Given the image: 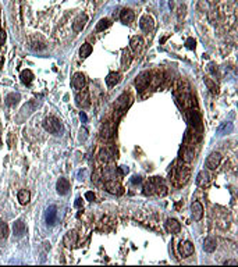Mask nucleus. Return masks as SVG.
Returning a JSON list of instances; mask_svg holds the SVG:
<instances>
[{"mask_svg": "<svg viewBox=\"0 0 238 267\" xmlns=\"http://www.w3.org/2000/svg\"><path fill=\"white\" fill-rule=\"evenodd\" d=\"M144 194L145 195H153L157 194L159 196H164L167 194V188L163 185V180L159 177H153L145 184L144 186Z\"/></svg>", "mask_w": 238, "mask_h": 267, "instance_id": "f257e3e1", "label": "nucleus"}, {"mask_svg": "<svg viewBox=\"0 0 238 267\" xmlns=\"http://www.w3.org/2000/svg\"><path fill=\"white\" fill-rule=\"evenodd\" d=\"M43 128L46 129L47 132H50V134H59L61 131V123L57 120L56 117H47V118H45V121H43Z\"/></svg>", "mask_w": 238, "mask_h": 267, "instance_id": "f03ea898", "label": "nucleus"}, {"mask_svg": "<svg viewBox=\"0 0 238 267\" xmlns=\"http://www.w3.org/2000/svg\"><path fill=\"white\" fill-rule=\"evenodd\" d=\"M149 82H150V74L148 71H144L141 73L135 79V88L138 89L139 92H144L145 89L149 87Z\"/></svg>", "mask_w": 238, "mask_h": 267, "instance_id": "7ed1b4c3", "label": "nucleus"}, {"mask_svg": "<svg viewBox=\"0 0 238 267\" xmlns=\"http://www.w3.org/2000/svg\"><path fill=\"white\" fill-rule=\"evenodd\" d=\"M75 103H77V106H78V107H81V109L89 107V105H91V100H89L88 91L81 89V91L75 95Z\"/></svg>", "mask_w": 238, "mask_h": 267, "instance_id": "20e7f679", "label": "nucleus"}, {"mask_svg": "<svg viewBox=\"0 0 238 267\" xmlns=\"http://www.w3.org/2000/svg\"><path fill=\"white\" fill-rule=\"evenodd\" d=\"M220 163H221V155H220L219 152H212L206 157L205 164H206V167L209 168V170H216V168L219 167Z\"/></svg>", "mask_w": 238, "mask_h": 267, "instance_id": "39448f33", "label": "nucleus"}, {"mask_svg": "<svg viewBox=\"0 0 238 267\" xmlns=\"http://www.w3.org/2000/svg\"><path fill=\"white\" fill-rule=\"evenodd\" d=\"M105 188H106V191L112 195H121L123 194V186H121L120 182H117L116 180H107L105 184Z\"/></svg>", "mask_w": 238, "mask_h": 267, "instance_id": "423d86ee", "label": "nucleus"}, {"mask_svg": "<svg viewBox=\"0 0 238 267\" xmlns=\"http://www.w3.org/2000/svg\"><path fill=\"white\" fill-rule=\"evenodd\" d=\"M139 26H141V29L144 32H152L155 28V20L152 18L149 14H146V16H144L141 18V21H139Z\"/></svg>", "mask_w": 238, "mask_h": 267, "instance_id": "0eeeda50", "label": "nucleus"}, {"mask_svg": "<svg viewBox=\"0 0 238 267\" xmlns=\"http://www.w3.org/2000/svg\"><path fill=\"white\" fill-rule=\"evenodd\" d=\"M191 213H192V218H194L195 221L202 220V217H203V206H202L201 202H198V200L192 202Z\"/></svg>", "mask_w": 238, "mask_h": 267, "instance_id": "6e6552de", "label": "nucleus"}, {"mask_svg": "<svg viewBox=\"0 0 238 267\" xmlns=\"http://www.w3.org/2000/svg\"><path fill=\"white\" fill-rule=\"evenodd\" d=\"M45 218H46L47 225H55L56 221H57V206L52 204V206L47 207L46 214H45Z\"/></svg>", "mask_w": 238, "mask_h": 267, "instance_id": "1a4fd4ad", "label": "nucleus"}, {"mask_svg": "<svg viewBox=\"0 0 238 267\" xmlns=\"http://www.w3.org/2000/svg\"><path fill=\"white\" fill-rule=\"evenodd\" d=\"M73 87L75 89H78V91H81V89H84L87 87V78H85V75L82 73H77L74 74L73 77Z\"/></svg>", "mask_w": 238, "mask_h": 267, "instance_id": "9d476101", "label": "nucleus"}, {"mask_svg": "<svg viewBox=\"0 0 238 267\" xmlns=\"http://www.w3.org/2000/svg\"><path fill=\"white\" fill-rule=\"evenodd\" d=\"M56 189L59 195H67L70 191V181L67 178H59L56 182Z\"/></svg>", "mask_w": 238, "mask_h": 267, "instance_id": "9b49d317", "label": "nucleus"}, {"mask_svg": "<svg viewBox=\"0 0 238 267\" xmlns=\"http://www.w3.org/2000/svg\"><path fill=\"white\" fill-rule=\"evenodd\" d=\"M178 251H180V255L183 257H189L192 253H194V245H192L189 241H184L180 244V246H178Z\"/></svg>", "mask_w": 238, "mask_h": 267, "instance_id": "f8f14e48", "label": "nucleus"}, {"mask_svg": "<svg viewBox=\"0 0 238 267\" xmlns=\"http://www.w3.org/2000/svg\"><path fill=\"white\" fill-rule=\"evenodd\" d=\"M130 49L132 50L135 54H138V53L142 52V49H144V40H142L141 36H132L130 40Z\"/></svg>", "mask_w": 238, "mask_h": 267, "instance_id": "ddd939ff", "label": "nucleus"}, {"mask_svg": "<svg viewBox=\"0 0 238 267\" xmlns=\"http://www.w3.org/2000/svg\"><path fill=\"white\" fill-rule=\"evenodd\" d=\"M87 22H88L87 14H79V16L75 18V21L73 22V29H74V32H81L82 29L85 28Z\"/></svg>", "mask_w": 238, "mask_h": 267, "instance_id": "4468645a", "label": "nucleus"}, {"mask_svg": "<svg viewBox=\"0 0 238 267\" xmlns=\"http://www.w3.org/2000/svg\"><path fill=\"white\" fill-rule=\"evenodd\" d=\"M77 241H78V235H77L75 231H68L63 238V244L67 248H74L77 245Z\"/></svg>", "mask_w": 238, "mask_h": 267, "instance_id": "2eb2a0df", "label": "nucleus"}, {"mask_svg": "<svg viewBox=\"0 0 238 267\" xmlns=\"http://www.w3.org/2000/svg\"><path fill=\"white\" fill-rule=\"evenodd\" d=\"M188 121H189V124L194 127V129L195 128H198V129L202 128L201 115H199V113L196 111V110H189V113H188Z\"/></svg>", "mask_w": 238, "mask_h": 267, "instance_id": "dca6fc26", "label": "nucleus"}, {"mask_svg": "<svg viewBox=\"0 0 238 267\" xmlns=\"http://www.w3.org/2000/svg\"><path fill=\"white\" fill-rule=\"evenodd\" d=\"M13 231H14V235L17 237V238H21V237L25 235L26 232V227H25V222L22 220H17L14 222L13 225Z\"/></svg>", "mask_w": 238, "mask_h": 267, "instance_id": "f3484780", "label": "nucleus"}, {"mask_svg": "<svg viewBox=\"0 0 238 267\" xmlns=\"http://www.w3.org/2000/svg\"><path fill=\"white\" fill-rule=\"evenodd\" d=\"M166 230L170 234H177L181 230V224L175 218H167V221H166Z\"/></svg>", "mask_w": 238, "mask_h": 267, "instance_id": "a211bd4d", "label": "nucleus"}, {"mask_svg": "<svg viewBox=\"0 0 238 267\" xmlns=\"http://www.w3.org/2000/svg\"><path fill=\"white\" fill-rule=\"evenodd\" d=\"M134 18H135V14H134V11L131 10V8H124V10H121L120 21L123 24H131L134 21Z\"/></svg>", "mask_w": 238, "mask_h": 267, "instance_id": "6ab92c4d", "label": "nucleus"}, {"mask_svg": "<svg viewBox=\"0 0 238 267\" xmlns=\"http://www.w3.org/2000/svg\"><path fill=\"white\" fill-rule=\"evenodd\" d=\"M120 81H121V75H120L118 73H116V71H112V73H109L107 77H106V85H107L109 88L116 87V85H117Z\"/></svg>", "mask_w": 238, "mask_h": 267, "instance_id": "aec40b11", "label": "nucleus"}, {"mask_svg": "<svg viewBox=\"0 0 238 267\" xmlns=\"http://www.w3.org/2000/svg\"><path fill=\"white\" fill-rule=\"evenodd\" d=\"M216 248H217V241H216V238H213V237H207V238L203 241V251L207 252V253L215 252Z\"/></svg>", "mask_w": 238, "mask_h": 267, "instance_id": "412c9836", "label": "nucleus"}, {"mask_svg": "<svg viewBox=\"0 0 238 267\" xmlns=\"http://www.w3.org/2000/svg\"><path fill=\"white\" fill-rule=\"evenodd\" d=\"M209 180H210L209 174H207L205 170H202V171H199L198 176H196L195 182H196V185H198V186H205V185H207V184H209Z\"/></svg>", "mask_w": 238, "mask_h": 267, "instance_id": "4be33fe9", "label": "nucleus"}, {"mask_svg": "<svg viewBox=\"0 0 238 267\" xmlns=\"http://www.w3.org/2000/svg\"><path fill=\"white\" fill-rule=\"evenodd\" d=\"M20 78H21V82L24 85H31L34 81V73L31 70H22L20 74Z\"/></svg>", "mask_w": 238, "mask_h": 267, "instance_id": "5701e85b", "label": "nucleus"}, {"mask_svg": "<svg viewBox=\"0 0 238 267\" xmlns=\"http://www.w3.org/2000/svg\"><path fill=\"white\" fill-rule=\"evenodd\" d=\"M131 61H132V54H131V52L128 49H124L123 57H121V66H123V68H128Z\"/></svg>", "mask_w": 238, "mask_h": 267, "instance_id": "b1692460", "label": "nucleus"}, {"mask_svg": "<svg viewBox=\"0 0 238 267\" xmlns=\"http://www.w3.org/2000/svg\"><path fill=\"white\" fill-rule=\"evenodd\" d=\"M130 99H131V97L128 96V95H126V93L121 95V96L118 97V100H117V103H116V106H117V107H120L121 110H126V109L130 106V103H131V102L127 103V100H130Z\"/></svg>", "mask_w": 238, "mask_h": 267, "instance_id": "393cba45", "label": "nucleus"}, {"mask_svg": "<svg viewBox=\"0 0 238 267\" xmlns=\"http://www.w3.org/2000/svg\"><path fill=\"white\" fill-rule=\"evenodd\" d=\"M21 99V96H20V93H16V92H13V93H8L7 96H6V105L7 106H14L18 103V100Z\"/></svg>", "mask_w": 238, "mask_h": 267, "instance_id": "a878e982", "label": "nucleus"}, {"mask_svg": "<svg viewBox=\"0 0 238 267\" xmlns=\"http://www.w3.org/2000/svg\"><path fill=\"white\" fill-rule=\"evenodd\" d=\"M17 198H18V202L21 204H26L31 199V194H29V191H26V189H21V191L18 192V195H17Z\"/></svg>", "mask_w": 238, "mask_h": 267, "instance_id": "bb28decb", "label": "nucleus"}, {"mask_svg": "<svg viewBox=\"0 0 238 267\" xmlns=\"http://www.w3.org/2000/svg\"><path fill=\"white\" fill-rule=\"evenodd\" d=\"M91 53H92V44L89 43H84L81 46V49H79V56L82 59H87L88 56H91Z\"/></svg>", "mask_w": 238, "mask_h": 267, "instance_id": "cd10ccee", "label": "nucleus"}, {"mask_svg": "<svg viewBox=\"0 0 238 267\" xmlns=\"http://www.w3.org/2000/svg\"><path fill=\"white\" fill-rule=\"evenodd\" d=\"M110 25H112V21H110L109 18H102L99 22L96 24V31L102 32V31H105V29H107Z\"/></svg>", "mask_w": 238, "mask_h": 267, "instance_id": "c85d7f7f", "label": "nucleus"}, {"mask_svg": "<svg viewBox=\"0 0 238 267\" xmlns=\"http://www.w3.org/2000/svg\"><path fill=\"white\" fill-rule=\"evenodd\" d=\"M233 129H234V127H233V124L231 123H224L221 127L219 128V135H226V134H230V132H233Z\"/></svg>", "mask_w": 238, "mask_h": 267, "instance_id": "c756f323", "label": "nucleus"}, {"mask_svg": "<svg viewBox=\"0 0 238 267\" xmlns=\"http://www.w3.org/2000/svg\"><path fill=\"white\" fill-rule=\"evenodd\" d=\"M194 157H195V152H194V149H192V148H187L185 152H184V155H183L184 162L189 163V162H192V160H194Z\"/></svg>", "mask_w": 238, "mask_h": 267, "instance_id": "7c9ffc66", "label": "nucleus"}, {"mask_svg": "<svg viewBox=\"0 0 238 267\" xmlns=\"http://www.w3.org/2000/svg\"><path fill=\"white\" fill-rule=\"evenodd\" d=\"M103 174H105V177L107 178V180H113L116 176V167H112V166H109V167H105V170H103Z\"/></svg>", "mask_w": 238, "mask_h": 267, "instance_id": "2f4dec72", "label": "nucleus"}, {"mask_svg": "<svg viewBox=\"0 0 238 267\" xmlns=\"http://www.w3.org/2000/svg\"><path fill=\"white\" fill-rule=\"evenodd\" d=\"M8 237V227L4 221H0V238L6 239Z\"/></svg>", "mask_w": 238, "mask_h": 267, "instance_id": "473e14b6", "label": "nucleus"}, {"mask_svg": "<svg viewBox=\"0 0 238 267\" xmlns=\"http://www.w3.org/2000/svg\"><path fill=\"white\" fill-rule=\"evenodd\" d=\"M205 84H206V87L209 88V91L212 92V93H217V92H219V87H217V85L212 81V79L206 78V79H205Z\"/></svg>", "mask_w": 238, "mask_h": 267, "instance_id": "72a5a7b5", "label": "nucleus"}, {"mask_svg": "<svg viewBox=\"0 0 238 267\" xmlns=\"http://www.w3.org/2000/svg\"><path fill=\"white\" fill-rule=\"evenodd\" d=\"M207 18H209V21L212 22V24H215L217 20H219V11L215 10V8H213V10H210L209 14H207Z\"/></svg>", "mask_w": 238, "mask_h": 267, "instance_id": "f704fd0d", "label": "nucleus"}, {"mask_svg": "<svg viewBox=\"0 0 238 267\" xmlns=\"http://www.w3.org/2000/svg\"><path fill=\"white\" fill-rule=\"evenodd\" d=\"M195 44H196V42H195L194 38H188V39H187V42H185V46L188 47V49H191V50L195 49Z\"/></svg>", "mask_w": 238, "mask_h": 267, "instance_id": "c9c22d12", "label": "nucleus"}, {"mask_svg": "<svg viewBox=\"0 0 238 267\" xmlns=\"http://www.w3.org/2000/svg\"><path fill=\"white\" fill-rule=\"evenodd\" d=\"M87 138H88V131H87V128H81V131H79V141L84 142Z\"/></svg>", "mask_w": 238, "mask_h": 267, "instance_id": "e433bc0d", "label": "nucleus"}, {"mask_svg": "<svg viewBox=\"0 0 238 267\" xmlns=\"http://www.w3.org/2000/svg\"><path fill=\"white\" fill-rule=\"evenodd\" d=\"M85 199L89 200V202H93L95 200V194L93 192H91V191H88L87 194H85Z\"/></svg>", "mask_w": 238, "mask_h": 267, "instance_id": "4c0bfd02", "label": "nucleus"}, {"mask_svg": "<svg viewBox=\"0 0 238 267\" xmlns=\"http://www.w3.org/2000/svg\"><path fill=\"white\" fill-rule=\"evenodd\" d=\"M4 40H6V32H4V29L0 28V44L4 43Z\"/></svg>", "mask_w": 238, "mask_h": 267, "instance_id": "58836bf2", "label": "nucleus"}, {"mask_svg": "<svg viewBox=\"0 0 238 267\" xmlns=\"http://www.w3.org/2000/svg\"><path fill=\"white\" fill-rule=\"evenodd\" d=\"M224 265H226V266H237L238 262H237V260H226Z\"/></svg>", "mask_w": 238, "mask_h": 267, "instance_id": "ea45409f", "label": "nucleus"}, {"mask_svg": "<svg viewBox=\"0 0 238 267\" xmlns=\"http://www.w3.org/2000/svg\"><path fill=\"white\" fill-rule=\"evenodd\" d=\"M141 177H132V180H131V182L134 184V185H136V184H141Z\"/></svg>", "mask_w": 238, "mask_h": 267, "instance_id": "a19ab883", "label": "nucleus"}, {"mask_svg": "<svg viewBox=\"0 0 238 267\" xmlns=\"http://www.w3.org/2000/svg\"><path fill=\"white\" fill-rule=\"evenodd\" d=\"M79 118H81L84 123L88 120V117H87V114H85V111H81V113H79Z\"/></svg>", "mask_w": 238, "mask_h": 267, "instance_id": "79ce46f5", "label": "nucleus"}, {"mask_svg": "<svg viewBox=\"0 0 238 267\" xmlns=\"http://www.w3.org/2000/svg\"><path fill=\"white\" fill-rule=\"evenodd\" d=\"M75 206H77V207H81V206H82V199H81V198H77Z\"/></svg>", "mask_w": 238, "mask_h": 267, "instance_id": "37998d69", "label": "nucleus"}, {"mask_svg": "<svg viewBox=\"0 0 238 267\" xmlns=\"http://www.w3.org/2000/svg\"><path fill=\"white\" fill-rule=\"evenodd\" d=\"M209 67H210V68H209V70H210V73H212V74H216V71H217V68H215V66H213V64H210V66H209Z\"/></svg>", "mask_w": 238, "mask_h": 267, "instance_id": "c03bdc74", "label": "nucleus"}, {"mask_svg": "<svg viewBox=\"0 0 238 267\" xmlns=\"http://www.w3.org/2000/svg\"><path fill=\"white\" fill-rule=\"evenodd\" d=\"M0 61H2V57H0Z\"/></svg>", "mask_w": 238, "mask_h": 267, "instance_id": "a18cd8bd", "label": "nucleus"}]
</instances>
